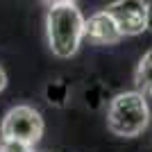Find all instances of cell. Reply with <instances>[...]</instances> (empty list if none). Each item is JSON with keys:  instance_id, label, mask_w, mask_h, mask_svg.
Segmentation results:
<instances>
[{"instance_id": "5b68a950", "label": "cell", "mask_w": 152, "mask_h": 152, "mask_svg": "<svg viewBox=\"0 0 152 152\" xmlns=\"http://www.w3.org/2000/svg\"><path fill=\"white\" fill-rule=\"evenodd\" d=\"M82 39H86L91 45H114L123 39L121 30L116 27L114 18L109 16L104 9L84 20V34Z\"/></svg>"}, {"instance_id": "7a4b0ae2", "label": "cell", "mask_w": 152, "mask_h": 152, "mask_svg": "<svg viewBox=\"0 0 152 152\" xmlns=\"http://www.w3.org/2000/svg\"><path fill=\"white\" fill-rule=\"evenodd\" d=\"M150 125V107L141 91H125L118 93L109 102L107 109V127L116 136L134 139L143 134Z\"/></svg>"}, {"instance_id": "6da1fadb", "label": "cell", "mask_w": 152, "mask_h": 152, "mask_svg": "<svg viewBox=\"0 0 152 152\" xmlns=\"http://www.w3.org/2000/svg\"><path fill=\"white\" fill-rule=\"evenodd\" d=\"M45 27H48V43L55 57L68 59L80 50L84 34V16L80 14L75 2L50 5Z\"/></svg>"}, {"instance_id": "30bf717a", "label": "cell", "mask_w": 152, "mask_h": 152, "mask_svg": "<svg viewBox=\"0 0 152 152\" xmlns=\"http://www.w3.org/2000/svg\"><path fill=\"white\" fill-rule=\"evenodd\" d=\"M148 30H152V2H148Z\"/></svg>"}, {"instance_id": "9c48e42d", "label": "cell", "mask_w": 152, "mask_h": 152, "mask_svg": "<svg viewBox=\"0 0 152 152\" xmlns=\"http://www.w3.org/2000/svg\"><path fill=\"white\" fill-rule=\"evenodd\" d=\"M5 86H7V75H5V70L0 68V93L5 91Z\"/></svg>"}, {"instance_id": "3957f363", "label": "cell", "mask_w": 152, "mask_h": 152, "mask_svg": "<svg viewBox=\"0 0 152 152\" xmlns=\"http://www.w3.org/2000/svg\"><path fill=\"white\" fill-rule=\"evenodd\" d=\"M0 136L2 139H14L34 145L43 136V118L34 107L30 104H18L7 111L0 125Z\"/></svg>"}, {"instance_id": "8fae6325", "label": "cell", "mask_w": 152, "mask_h": 152, "mask_svg": "<svg viewBox=\"0 0 152 152\" xmlns=\"http://www.w3.org/2000/svg\"><path fill=\"white\" fill-rule=\"evenodd\" d=\"M50 5H64V2H75V0H48Z\"/></svg>"}, {"instance_id": "8992f818", "label": "cell", "mask_w": 152, "mask_h": 152, "mask_svg": "<svg viewBox=\"0 0 152 152\" xmlns=\"http://www.w3.org/2000/svg\"><path fill=\"white\" fill-rule=\"evenodd\" d=\"M136 86H139L143 93L152 95V50H148L143 57H141L139 66H136Z\"/></svg>"}, {"instance_id": "52a82bcc", "label": "cell", "mask_w": 152, "mask_h": 152, "mask_svg": "<svg viewBox=\"0 0 152 152\" xmlns=\"http://www.w3.org/2000/svg\"><path fill=\"white\" fill-rule=\"evenodd\" d=\"M45 98H48V102L50 104H55V107H64L66 104V100H68V86L64 82H50L48 86H45Z\"/></svg>"}, {"instance_id": "ba28073f", "label": "cell", "mask_w": 152, "mask_h": 152, "mask_svg": "<svg viewBox=\"0 0 152 152\" xmlns=\"http://www.w3.org/2000/svg\"><path fill=\"white\" fill-rule=\"evenodd\" d=\"M0 152H34L30 143L23 141H14V139H2L0 136Z\"/></svg>"}, {"instance_id": "277c9868", "label": "cell", "mask_w": 152, "mask_h": 152, "mask_svg": "<svg viewBox=\"0 0 152 152\" xmlns=\"http://www.w3.org/2000/svg\"><path fill=\"white\" fill-rule=\"evenodd\" d=\"M104 12L114 18L123 37H136L148 30V0H114Z\"/></svg>"}]
</instances>
